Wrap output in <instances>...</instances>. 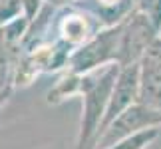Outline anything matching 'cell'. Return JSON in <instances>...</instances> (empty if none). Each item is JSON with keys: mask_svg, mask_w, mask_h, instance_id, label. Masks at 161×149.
I'll list each match as a JSON object with an SVG mask.
<instances>
[{"mask_svg": "<svg viewBox=\"0 0 161 149\" xmlns=\"http://www.w3.org/2000/svg\"><path fill=\"white\" fill-rule=\"evenodd\" d=\"M159 38V30L149 20V16L133 8L123 18V36H121V54L119 66L139 64L143 54L153 42Z\"/></svg>", "mask_w": 161, "mask_h": 149, "instance_id": "3957f363", "label": "cell"}, {"mask_svg": "<svg viewBox=\"0 0 161 149\" xmlns=\"http://www.w3.org/2000/svg\"><path fill=\"white\" fill-rule=\"evenodd\" d=\"M151 109H161V36L147 48L139 62V102Z\"/></svg>", "mask_w": 161, "mask_h": 149, "instance_id": "8992f818", "label": "cell"}, {"mask_svg": "<svg viewBox=\"0 0 161 149\" xmlns=\"http://www.w3.org/2000/svg\"><path fill=\"white\" fill-rule=\"evenodd\" d=\"M121 36H123V20L114 26L102 28L90 42L70 56L68 72L74 74H92L111 64H119L121 54Z\"/></svg>", "mask_w": 161, "mask_h": 149, "instance_id": "7a4b0ae2", "label": "cell"}, {"mask_svg": "<svg viewBox=\"0 0 161 149\" xmlns=\"http://www.w3.org/2000/svg\"><path fill=\"white\" fill-rule=\"evenodd\" d=\"M119 70V64H111L102 70L86 74V86L82 91V121H80L76 149H96Z\"/></svg>", "mask_w": 161, "mask_h": 149, "instance_id": "6da1fadb", "label": "cell"}, {"mask_svg": "<svg viewBox=\"0 0 161 149\" xmlns=\"http://www.w3.org/2000/svg\"><path fill=\"white\" fill-rule=\"evenodd\" d=\"M137 102H139V64L123 66L119 70L117 82L114 86V91H111L109 105H108L106 117H103V123H102L100 137L117 117L121 113H125V111Z\"/></svg>", "mask_w": 161, "mask_h": 149, "instance_id": "5b68a950", "label": "cell"}, {"mask_svg": "<svg viewBox=\"0 0 161 149\" xmlns=\"http://www.w3.org/2000/svg\"><path fill=\"white\" fill-rule=\"evenodd\" d=\"M56 30H58V42L66 44L70 50L76 52L78 48H82L86 42H90L97 32H100L102 22H100L97 16L72 6V8H68L64 14L58 16Z\"/></svg>", "mask_w": 161, "mask_h": 149, "instance_id": "277c9868", "label": "cell"}, {"mask_svg": "<svg viewBox=\"0 0 161 149\" xmlns=\"http://www.w3.org/2000/svg\"><path fill=\"white\" fill-rule=\"evenodd\" d=\"M157 135H159V127H151V129H145V131L129 135V137L117 141V143L109 145L106 149H147L157 139Z\"/></svg>", "mask_w": 161, "mask_h": 149, "instance_id": "ba28073f", "label": "cell"}, {"mask_svg": "<svg viewBox=\"0 0 161 149\" xmlns=\"http://www.w3.org/2000/svg\"><path fill=\"white\" fill-rule=\"evenodd\" d=\"M84 86H86V76L66 70V74L58 80V82H56L54 88L48 91L46 102L56 105V103H62L64 99H70L74 96H82Z\"/></svg>", "mask_w": 161, "mask_h": 149, "instance_id": "52a82bcc", "label": "cell"}]
</instances>
